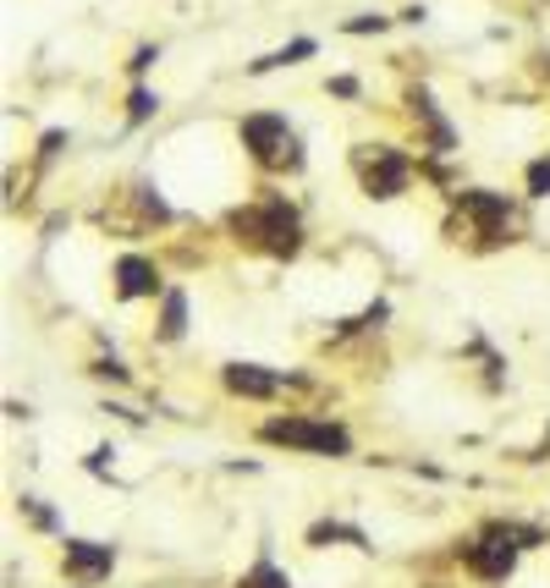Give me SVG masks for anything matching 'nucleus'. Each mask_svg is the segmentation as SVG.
<instances>
[{
  "label": "nucleus",
  "mask_w": 550,
  "mask_h": 588,
  "mask_svg": "<svg viewBox=\"0 0 550 588\" xmlns=\"http://www.w3.org/2000/svg\"><path fill=\"white\" fill-rule=\"evenodd\" d=\"M110 561H116L110 544H88V539H72L67 544V572H77V577H105Z\"/></svg>",
  "instance_id": "nucleus-9"
},
{
  "label": "nucleus",
  "mask_w": 550,
  "mask_h": 588,
  "mask_svg": "<svg viewBox=\"0 0 550 588\" xmlns=\"http://www.w3.org/2000/svg\"><path fill=\"white\" fill-rule=\"evenodd\" d=\"M309 539H314V544H325V539H352V544H363V533H358V528H342V523H320Z\"/></svg>",
  "instance_id": "nucleus-12"
},
{
  "label": "nucleus",
  "mask_w": 550,
  "mask_h": 588,
  "mask_svg": "<svg viewBox=\"0 0 550 588\" xmlns=\"http://www.w3.org/2000/svg\"><path fill=\"white\" fill-rule=\"evenodd\" d=\"M242 149L264 166V171H292L298 166V137L282 116H248L242 121Z\"/></svg>",
  "instance_id": "nucleus-4"
},
{
  "label": "nucleus",
  "mask_w": 550,
  "mask_h": 588,
  "mask_svg": "<svg viewBox=\"0 0 550 588\" xmlns=\"http://www.w3.org/2000/svg\"><path fill=\"white\" fill-rule=\"evenodd\" d=\"M259 434L270 446H298L314 457H347V446H352L342 423H320V418H270Z\"/></svg>",
  "instance_id": "nucleus-3"
},
{
  "label": "nucleus",
  "mask_w": 550,
  "mask_h": 588,
  "mask_svg": "<svg viewBox=\"0 0 550 588\" xmlns=\"http://www.w3.org/2000/svg\"><path fill=\"white\" fill-rule=\"evenodd\" d=\"M528 193H550V160H539V166L528 171Z\"/></svg>",
  "instance_id": "nucleus-13"
},
{
  "label": "nucleus",
  "mask_w": 550,
  "mask_h": 588,
  "mask_svg": "<svg viewBox=\"0 0 550 588\" xmlns=\"http://www.w3.org/2000/svg\"><path fill=\"white\" fill-rule=\"evenodd\" d=\"M528 539H534L528 528H485L463 555H468V566H474L479 577H506L512 561H517V550H523Z\"/></svg>",
  "instance_id": "nucleus-5"
},
{
  "label": "nucleus",
  "mask_w": 550,
  "mask_h": 588,
  "mask_svg": "<svg viewBox=\"0 0 550 588\" xmlns=\"http://www.w3.org/2000/svg\"><path fill=\"white\" fill-rule=\"evenodd\" d=\"M352 171H358V182H363L369 199H396L407 188V160L396 149H358Z\"/></svg>",
  "instance_id": "nucleus-6"
},
{
  "label": "nucleus",
  "mask_w": 550,
  "mask_h": 588,
  "mask_svg": "<svg viewBox=\"0 0 550 588\" xmlns=\"http://www.w3.org/2000/svg\"><path fill=\"white\" fill-rule=\"evenodd\" d=\"M292 380L287 374H270V369H253V363H231L226 369V391L231 396H282Z\"/></svg>",
  "instance_id": "nucleus-7"
},
{
  "label": "nucleus",
  "mask_w": 550,
  "mask_h": 588,
  "mask_svg": "<svg viewBox=\"0 0 550 588\" xmlns=\"http://www.w3.org/2000/svg\"><path fill=\"white\" fill-rule=\"evenodd\" d=\"M237 588H292V583H287V572H275V561H259L253 572H242Z\"/></svg>",
  "instance_id": "nucleus-11"
},
{
  "label": "nucleus",
  "mask_w": 550,
  "mask_h": 588,
  "mask_svg": "<svg viewBox=\"0 0 550 588\" xmlns=\"http://www.w3.org/2000/svg\"><path fill=\"white\" fill-rule=\"evenodd\" d=\"M231 231H237L242 242H253V248L275 253V259H292V253H298V242H303V226H298V215H292L282 199H264V204L231 209Z\"/></svg>",
  "instance_id": "nucleus-1"
},
{
  "label": "nucleus",
  "mask_w": 550,
  "mask_h": 588,
  "mask_svg": "<svg viewBox=\"0 0 550 588\" xmlns=\"http://www.w3.org/2000/svg\"><path fill=\"white\" fill-rule=\"evenodd\" d=\"M150 110H155V99H150V94H144V88H138V94H132V121H144V116H150Z\"/></svg>",
  "instance_id": "nucleus-14"
},
{
  "label": "nucleus",
  "mask_w": 550,
  "mask_h": 588,
  "mask_svg": "<svg viewBox=\"0 0 550 588\" xmlns=\"http://www.w3.org/2000/svg\"><path fill=\"white\" fill-rule=\"evenodd\" d=\"M512 226H517V215L501 193H457V204H452L457 242L468 237L474 248H495V242H512Z\"/></svg>",
  "instance_id": "nucleus-2"
},
{
  "label": "nucleus",
  "mask_w": 550,
  "mask_h": 588,
  "mask_svg": "<svg viewBox=\"0 0 550 588\" xmlns=\"http://www.w3.org/2000/svg\"><path fill=\"white\" fill-rule=\"evenodd\" d=\"M160 286V275H155V264L150 259H121L116 264V298H150V291Z\"/></svg>",
  "instance_id": "nucleus-8"
},
{
  "label": "nucleus",
  "mask_w": 550,
  "mask_h": 588,
  "mask_svg": "<svg viewBox=\"0 0 550 588\" xmlns=\"http://www.w3.org/2000/svg\"><path fill=\"white\" fill-rule=\"evenodd\" d=\"M182 320H188V303H182V291H166V314H160V336L177 341L182 336Z\"/></svg>",
  "instance_id": "nucleus-10"
}]
</instances>
